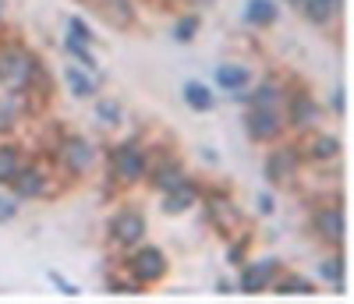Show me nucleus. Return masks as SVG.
<instances>
[{
    "label": "nucleus",
    "instance_id": "obj_1",
    "mask_svg": "<svg viewBox=\"0 0 354 304\" xmlns=\"http://www.w3.org/2000/svg\"><path fill=\"white\" fill-rule=\"evenodd\" d=\"M36 78V60L28 57L25 50L11 46L0 53V85L11 88V93H21V88Z\"/></svg>",
    "mask_w": 354,
    "mask_h": 304
},
{
    "label": "nucleus",
    "instance_id": "obj_2",
    "mask_svg": "<svg viewBox=\"0 0 354 304\" xmlns=\"http://www.w3.org/2000/svg\"><path fill=\"white\" fill-rule=\"evenodd\" d=\"M110 167H113V177L117 180H124V184H131V180H138L142 173H145V156H142V149L138 145H117L113 149V160H110Z\"/></svg>",
    "mask_w": 354,
    "mask_h": 304
},
{
    "label": "nucleus",
    "instance_id": "obj_3",
    "mask_svg": "<svg viewBox=\"0 0 354 304\" xmlns=\"http://www.w3.org/2000/svg\"><path fill=\"white\" fill-rule=\"evenodd\" d=\"M131 272L138 283H156L163 272H167V258L160 248H142L135 258H131Z\"/></svg>",
    "mask_w": 354,
    "mask_h": 304
},
{
    "label": "nucleus",
    "instance_id": "obj_4",
    "mask_svg": "<svg viewBox=\"0 0 354 304\" xmlns=\"http://www.w3.org/2000/svg\"><path fill=\"white\" fill-rule=\"evenodd\" d=\"M110 234H113L117 245H138L142 234H145V220H142V212H135V209L117 212L113 223H110Z\"/></svg>",
    "mask_w": 354,
    "mask_h": 304
},
{
    "label": "nucleus",
    "instance_id": "obj_5",
    "mask_svg": "<svg viewBox=\"0 0 354 304\" xmlns=\"http://www.w3.org/2000/svg\"><path fill=\"white\" fill-rule=\"evenodd\" d=\"M93 160H96V152H93V145H88L85 138H68V142L61 145V163H64V170H71V173L88 170V167H93Z\"/></svg>",
    "mask_w": 354,
    "mask_h": 304
},
{
    "label": "nucleus",
    "instance_id": "obj_6",
    "mask_svg": "<svg viewBox=\"0 0 354 304\" xmlns=\"http://www.w3.org/2000/svg\"><path fill=\"white\" fill-rule=\"evenodd\" d=\"M248 131H252V138H259V142L277 138V131H280L277 106H252V113H248Z\"/></svg>",
    "mask_w": 354,
    "mask_h": 304
},
{
    "label": "nucleus",
    "instance_id": "obj_7",
    "mask_svg": "<svg viewBox=\"0 0 354 304\" xmlns=\"http://www.w3.org/2000/svg\"><path fill=\"white\" fill-rule=\"evenodd\" d=\"M273 272H277V262H273V258L245 265V269H241V290H245V294H262L266 287H270Z\"/></svg>",
    "mask_w": 354,
    "mask_h": 304
},
{
    "label": "nucleus",
    "instance_id": "obj_8",
    "mask_svg": "<svg viewBox=\"0 0 354 304\" xmlns=\"http://www.w3.org/2000/svg\"><path fill=\"white\" fill-rule=\"evenodd\" d=\"M294 167H298V152L277 149V152H270V160H266V177H270L273 184H283V180L294 177Z\"/></svg>",
    "mask_w": 354,
    "mask_h": 304
},
{
    "label": "nucleus",
    "instance_id": "obj_9",
    "mask_svg": "<svg viewBox=\"0 0 354 304\" xmlns=\"http://www.w3.org/2000/svg\"><path fill=\"white\" fill-rule=\"evenodd\" d=\"M315 230L322 234V237H330V240H344V209H337V205H326V209H319L315 212Z\"/></svg>",
    "mask_w": 354,
    "mask_h": 304
},
{
    "label": "nucleus",
    "instance_id": "obj_10",
    "mask_svg": "<svg viewBox=\"0 0 354 304\" xmlns=\"http://www.w3.org/2000/svg\"><path fill=\"white\" fill-rule=\"evenodd\" d=\"M209 216H213V223L223 230V234H234L241 227V212H238V205H230L227 198H209Z\"/></svg>",
    "mask_w": 354,
    "mask_h": 304
},
{
    "label": "nucleus",
    "instance_id": "obj_11",
    "mask_svg": "<svg viewBox=\"0 0 354 304\" xmlns=\"http://www.w3.org/2000/svg\"><path fill=\"white\" fill-rule=\"evenodd\" d=\"M195 202H198V191H195V184H188V180H181V184L167 188L163 209H167V212H188V209H192Z\"/></svg>",
    "mask_w": 354,
    "mask_h": 304
},
{
    "label": "nucleus",
    "instance_id": "obj_12",
    "mask_svg": "<svg viewBox=\"0 0 354 304\" xmlns=\"http://www.w3.org/2000/svg\"><path fill=\"white\" fill-rule=\"evenodd\" d=\"M11 184H15V191H18V195L32 198V195H39V191H43V173H39L36 167H18V173L11 177Z\"/></svg>",
    "mask_w": 354,
    "mask_h": 304
},
{
    "label": "nucleus",
    "instance_id": "obj_13",
    "mask_svg": "<svg viewBox=\"0 0 354 304\" xmlns=\"http://www.w3.org/2000/svg\"><path fill=\"white\" fill-rule=\"evenodd\" d=\"M248 21L252 25H273L277 21V4L273 0H248Z\"/></svg>",
    "mask_w": 354,
    "mask_h": 304
},
{
    "label": "nucleus",
    "instance_id": "obj_14",
    "mask_svg": "<svg viewBox=\"0 0 354 304\" xmlns=\"http://www.w3.org/2000/svg\"><path fill=\"white\" fill-rule=\"evenodd\" d=\"M185 99H188V106H195V110H213V93H209L202 82H188V85H185Z\"/></svg>",
    "mask_w": 354,
    "mask_h": 304
},
{
    "label": "nucleus",
    "instance_id": "obj_15",
    "mask_svg": "<svg viewBox=\"0 0 354 304\" xmlns=\"http://www.w3.org/2000/svg\"><path fill=\"white\" fill-rule=\"evenodd\" d=\"M315 113H319V106H315V103H312L308 96H298V99L290 103V120H294V124H298V128L312 124V120H315Z\"/></svg>",
    "mask_w": 354,
    "mask_h": 304
},
{
    "label": "nucleus",
    "instance_id": "obj_16",
    "mask_svg": "<svg viewBox=\"0 0 354 304\" xmlns=\"http://www.w3.org/2000/svg\"><path fill=\"white\" fill-rule=\"evenodd\" d=\"M21 160H18V152L8 149V145H0V184H11V177L18 173Z\"/></svg>",
    "mask_w": 354,
    "mask_h": 304
},
{
    "label": "nucleus",
    "instance_id": "obj_17",
    "mask_svg": "<svg viewBox=\"0 0 354 304\" xmlns=\"http://www.w3.org/2000/svg\"><path fill=\"white\" fill-rule=\"evenodd\" d=\"M216 82H220L223 88H241V85L248 82V71L238 68V64H223V68L216 71Z\"/></svg>",
    "mask_w": 354,
    "mask_h": 304
},
{
    "label": "nucleus",
    "instance_id": "obj_18",
    "mask_svg": "<svg viewBox=\"0 0 354 304\" xmlns=\"http://www.w3.org/2000/svg\"><path fill=\"white\" fill-rule=\"evenodd\" d=\"M64 78H68V85L75 88V96H82V99H88V96H93V78H88L85 71H78V68H68V71H64Z\"/></svg>",
    "mask_w": 354,
    "mask_h": 304
},
{
    "label": "nucleus",
    "instance_id": "obj_19",
    "mask_svg": "<svg viewBox=\"0 0 354 304\" xmlns=\"http://www.w3.org/2000/svg\"><path fill=\"white\" fill-rule=\"evenodd\" d=\"M340 152V142L333 138V135H319V138H312V156L315 160H333Z\"/></svg>",
    "mask_w": 354,
    "mask_h": 304
},
{
    "label": "nucleus",
    "instance_id": "obj_20",
    "mask_svg": "<svg viewBox=\"0 0 354 304\" xmlns=\"http://www.w3.org/2000/svg\"><path fill=\"white\" fill-rule=\"evenodd\" d=\"M68 50H71V57H78V64H82L85 71H96V57L88 53V43H78V39L68 36Z\"/></svg>",
    "mask_w": 354,
    "mask_h": 304
},
{
    "label": "nucleus",
    "instance_id": "obj_21",
    "mask_svg": "<svg viewBox=\"0 0 354 304\" xmlns=\"http://www.w3.org/2000/svg\"><path fill=\"white\" fill-rule=\"evenodd\" d=\"M277 99H280L277 85H259L252 93V106H277Z\"/></svg>",
    "mask_w": 354,
    "mask_h": 304
},
{
    "label": "nucleus",
    "instance_id": "obj_22",
    "mask_svg": "<svg viewBox=\"0 0 354 304\" xmlns=\"http://www.w3.org/2000/svg\"><path fill=\"white\" fill-rule=\"evenodd\" d=\"M185 180V173H181V167H174V163H167L160 173H156V184L167 191V188H174V184H181Z\"/></svg>",
    "mask_w": 354,
    "mask_h": 304
},
{
    "label": "nucleus",
    "instance_id": "obj_23",
    "mask_svg": "<svg viewBox=\"0 0 354 304\" xmlns=\"http://www.w3.org/2000/svg\"><path fill=\"white\" fill-rule=\"evenodd\" d=\"M301 4L308 8V18H312L315 25L330 21V15H333V8H326V4H322V0H301Z\"/></svg>",
    "mask_w": 354,
    "mask_h": 304
},
{
    "label": "nucleus",
    "instance_id": "obj_24",
    "mask_svg": "<svg viewBox=\"0 0 354 304\" xmlns=\"http://www.w3.org/2000/svg\"><path fill=\"white\" fill-rule=\"evenodd\" d=\"M68 32H71V39H78V43H93V39H96L93 28H88L82 18H71V21H68Z\"/></svg>",
    "mask_w": 354,
    "mask_h": 304
},
{
    "label": "nucleus",
    "instance_id": "obj_25",
    "mask_svg": "<svg viewBox=\"0 0 354 304\" xmlns=\"http://www.w3.org/2000/svg\"><path fill=\"white\" fill-rule=\"evenodd\" d=\"M322 276H326L333 287H344V262L333 258V262H322Z\"/></svg>",
    "mask_w": 354,
    "mask_h": 304
},
{
    "label": "nucleus",
    "instance_id": "obj_26",
    "mask_svg": "<svg viewBox=\"0 0 354 304\" xmlns=\"http://www.w3.org/2000/svg\"><path fill=\"white\" fill-rule=\"evenodd\" d=\"M277 294H315V290H312L308 280H294V276H290V280H283V283L277 287Z\"/></svg>",
    "mask_w": 354,
    "mask_h": 304
},
{
    "label": "nucleus",
    "instance_id": "obj_27",
    "mask_svg": "<svg viewBox=\"0 0 354 304\" xmlns=\"http://www.w3.org/2000/svg\"><path fill=\"white\" fill-rule=\"evenodd\" d=\"M198 28V18H185V21H177V28H174V36L181 39V43H188L192 39V32Z\"/></svg>",
    "mask_w": 354,
    "mask_h": 304
},
{
    "label": "nucleus",
    "instance_id": "obj_28",
    "mask_svg": "<svg viewBox=\"0 0 354 304\" xmlns=\"http://www.w3.org/2000/svg\"><path fill=\"white\" fill-rule=\"evenodd\" d=\"M15 209H18V205H15L11 198H0V223L11 220V216H15Z\"/></svg>",
    "mask_w": 354,
    "mask_h": 304
},
{
    "label": "nucleus",
    "instance_id": "obj_29",
    "mask_svg": "<svg viewBox=\"0 0 354 304\" xmlns=\"http://www.w3.org/2000/svg\"><path fill=\"white\" fill-rule=\"evenodd\" d=\"M11 117H15V110L4 103V106H0V131H8V128H11Z\"/></svg>",
    "mask_w": 354,
    "mask_h": 304
},
{
    "label": "nucleus",
    "instance_id": "obj_30",
    "mask_svg": "<svg viewBox=\"0 0 354 304\" xmlns=\"http://www.w3.org/2000/svg\"><path fill=\"white\" fill-rule=\"evenodd\" d=\"M100 113H103V117L110 120V124L117 120V106H113V103H103V106H100Z\"/></svg>",
    "mask_w": 354,
    "mask_h": 304
},
{
    "label": "nucleus",
    "instance_id": "obj_31",
    "mask_svg": "<svg viewBox=\"0 0 354 304\" xmlns=\"http://www.w3.org/2000/svg\"><path fill=\"white\" fill-rule=\"evenodd\" d=\"M322 4H326V8H333V11H337V8L344 4V0H322Z\"/></svg>",
    "mask_w": 354,
    "mask_h": 304
},
{
    "label": "nucleus",
    "instance_id": "obj_32",
    "mask_svg": "<svg viewBox=\"0 0 354 304\" xmlns=\"http://www.w3.org/2000/svg\"><path fill=\"white\" fill-rule=\"evenodd\" d=\"M192 4H195V8H205V4H213V0H192Z\"/></svg>",
    "mask_w": 354,
    "mask_h": 304
},
{
    "label": "nucleus",
    "instance_id": "obj_33",
    "mask_svg": "<svg viewBox=\"0 0 354 304\" xmlns=\"http://www.w3.org/2000/svg\"><path fill=\"white\" fill-rule=\"evenodd\" d=\"M290 4H301V0H290Z\"/></svg>",
    "mask_w": 354,
    "mask_h": 304
}]
</instances>
